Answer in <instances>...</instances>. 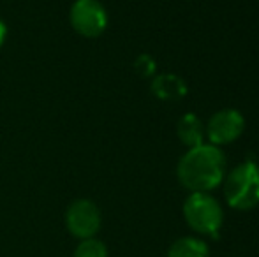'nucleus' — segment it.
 <instances>
[{"instance_id":"1","label":"nucleus","mask_w":259,"mask_h":257,"mask_svg":"<svg viewBox=\"0 0 259 257\" xmlns=\"http://www.w3.org/2000/svg\"><path fill=\"white\" fill-rule=\"evenodd\" d=\"M226 157L215 144L189 148L180 159L177 175L180 183L191 192H210L224 182Z\"/></svg>"},{"instance_id":"2","label":"nucleus","mask_w":259,"mask_h":257,"mask_svg":"<svg viewBox=\"0 0 259 257\" xmlns=\"http://www.w3.org/2000/svg\"><path fill=\"white\" fill-rule=\"evenodd\" d=\"M224 197L231 208L245 212L259 204V166L252 161L238 164L224 180Z\"/></svg>"},{"instance_id":"3","label":"nucleus","mask_w":259,"mask_h":257,"mask_svg":"<svg viewBox=\"0 0 259 257\" xmlns=\"http://www.w3.org/2000/svg\"><path fill=\"white\" fill-rule=\"evenodd\" d=\"M184 217L192 231L217 238L224 222L222 206L208 192H191L184 202Z\"/></svg>"},{"instance_id":"4","label":"nucleus","mask_w":259,"mask_h":257,"mask_svg":"<svg viewBox=\"0 0 259 257\" xmlns=\"http://www.w3.org/2000/svg\"><path fill=\"white\" fill-rule=\"evenodd\" d=\"M69 21L76 34L87 39H96L108 27V13L99 0H76L71 6Z\"/></svg>"},{"instance_id":"5","label":"nucleus","mask_w":259,"mask_h":257,"mask_svg":"<svg viewBox=\"0 0 259 257\" xmlns=\"http://www.w3.org/2000/svg\"><path fill=\"white\" fill-rule=\"evenodd\" d=\"M101 224H103L101 210L90 199H76L65 210V227L69 234L78 240L96 238L101 229Z\"/></svg>"},{"instance_id":"6","label":"nucleus","mask_w":259,"mask_h":257,"mask_svg":"<svg viewBox=\"0 0 259 257\" xmlns=\"http://www.w3.org/2000/svg\"><path fill=\"white\" fill-rule=\"evenodd\" d=\"M245 118L238 110H221L210 118L206 125V136L210 144L222 146L236 141L243 132Z\"/></svg>"},{"instance_id":"7","label":"nucleus","mask_w":259,"mask_h":257,"mask_svg":"<svg viewBox=\"0 0 259 257\" xmlns=\"http://www.w3.org/2000/svg\"><path fill=\"white\" fill-rule=\"evenodd\" d=\"M152 93L160 100L175 102L180 100L187 93V85L177 74H160L152 81Z\"/></svg>"},{"instance_id":"8","label":"nucleus","mask_w":259,"mask_h":257,"mask_svg":"<svg viewBox=\"0 0 259 257\" xmlns=\"http://www.w3.org/2000/svg\"><path fill=\"white\" fill-rule=\"evenodd\" d=\"M177 134L185 146L196 148V146H199V144L205 143L206 129H205V125H203V122L199 120L198 115L187 113L178 120Z\"/></svg>"},{"instance_id":"9","label":"nucleus","mask_w":259,"mask_h":257,"mask_svg":"<svg viewBox=\"0 0 259 257\" xmlns=\"http://www.w3.org/2000/svg\"><path fill=\"white\" fill-rule=\"evenodd\" d=\"M167 257H210V248L199 238L184 236L171 243Z\"/></svg>"},{"instance_id":"10","label":"nucleus","mask_w":259,"mask_h":257,"mask_svg":"<svg viewBox=\"0 0 259 257\" xmlns=\"http://www.w3.org/2000/svg\"><path fill=\"white\" fill-rule=\"evenodd\" d=\"M108 247L104 241L97 240V238H87V240H79L78 247L74 250V257H108Z\"/></svg>"},{"instance_id":"11","label":"nucleus","mask_w":259,"mask_h":257,"mask_svg":"<svg viewBox=\"0 0 259 257\" xmlns=\"http://www.w3.org/2000/svg\"><path fill=\"white\" fill-rule=\"evenodd\" d=\"M134 67H136V71L140 72L141 76H150L152 72L155 71V62L148 55H140L136 64H134Z\"/></svg>"},{"instance_id":"12","label":"nucleus","mask_w":259,"mask_h":257,"mask_svg":"<svg viewBox=\"0 0 259 257\" xmlns=\"http://www.w3.org/2000/svg\"><path fill=\"white\" fill-rule=\"evenodd\" d=\"M7 39V25L4 20H0V48L4 46V42H6Z\"/></svg>"}]
</instances>
